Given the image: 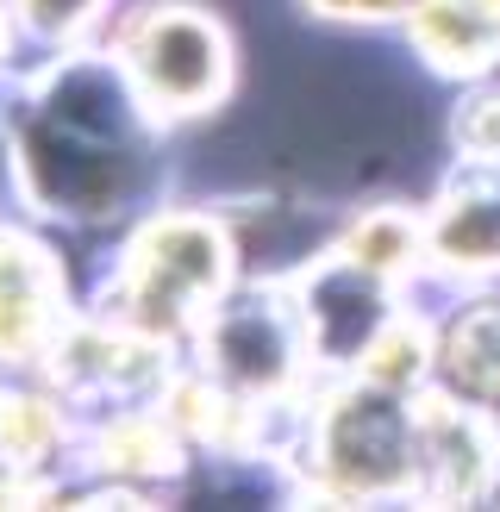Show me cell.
<instances>
[{
    "label": "cell",
    "instance_id": "obj_1",
    "mask_svg": "<svg viewBox=\"0 0 500 512\" xmlns=\"http://www.w3.org/2000/svg\"><path fill=\"white\" fill-rule=\"evenodd\" d=\"M138 63L150 75V88H163L169 100H194L219 75L213 32H200L194 19H157L138 44Z\"/></svg>",
    "mask_w": 500,
    "mask_h": 512
},
{
    "label": "cell",
    "instance_id": "obj_2",
    "mask_svg": "<svg viewBox=\"0 0 500 512\" xmlns=\"http://www.w3.org/2000/svg\"><path fill=\"white\" fill-rule=\"evenodd\" d=\"M88 7H94V0H32V13L44 25H69V19H82Z\"/></svg>",
    "mask_w": 500,
    "mask_h": 512
},
{
    "label": "cell",
    "instance_id": "obj_3",
    "mask_svg": "<svg viewBox=\"0 0 500 512\" xmlns=\"http://www.w3.org/2000/svg\"><path fill=\"white\" fill-rule=\"evenodd\" d=\"M332 7H363V13H382L388 0H332Z\"/></svg>",
    "mask_w": 500,
    "mask_h": 512
}]
</instances>
